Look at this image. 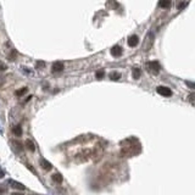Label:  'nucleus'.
I'll list each match as a JSON object with an SVG mask.
<instances>
[{
    "instance_id": "f8f14e48",
    "label": "nucleus",
    "mask_w": 195,
    "mask_h": 195,
    "mask_svg": "<svg viewBox=\"0 0 195 195\" xmlns=\"http://www.w3.org/2000/svg\"><path fill=\"white\" fill-rule=\"evenodd\" d=\"M109 77H110V79H112V81H119L121 78V74L119 72H111Z\"/></svg>"
},
{
    "instance_id": "2eb2a0df",
    "label": "nucleus",
    "mask_w": 195,
    "mask_h": 195,
    "mask_svg": "<svg viewBox=\"0 0 195 195\" xmlns=\"http://www.w3.org/2000/svg\"><path fill=\"white\" fill-rule=\"evenodd\" d=\"M104 74H105V72H104L103 70H100V71H96V73H95V77H96L98 79H101L103 77H104Z\"/></svg>"
},
{
    "instance_id": "dca6fc26",
    "label": "nucleus",
    "mask_w": 195,
    "mask_h": 195,
    "mask_svg": "<svg viewBox=\"0 0 195 195\" xmlns=\"http://www.w3.org/2000/svg\"><path fill=\"white\" fill-rule=\"evenodd\" d=\"M6 68H8V66H6V65H5L4 62H1V61H0V71H5Z\"/></svg>"
},
{
    "instance_id": "39448f33",
    "label": "nucleus",
    "mask_w": 195,
    "mask_h": 195,
    "mask_svg": "<svg viewBox=\"0 0 195 195\" xmlns=\"http://www.w3.org/2000/svg\"><path fill=\"white\" fill-rule=\"evenodd\" d=\"M139 43V38L138 35H132V37H129L128 39V45L132 46V48H134V46H137Z\"/></svg>"
},
{
    "instance_id": "412c9836",
    "label": "nucleus",
    "mask_w": 195,
    "mask_h": 195,
    "mask_svg": "<svg viewBox=\"0 0 195 195\" xmlns=\"http://www.w3.org/2000/svg\"><path fill=\"white\" fill-rule=\"evenodd\" d=\"M187 84H188V85H190V87H194V88H195V84H193V83H189V82H187Z\"/></svg>"
},
{
    "instance_id": "9b49d317",
    "label": "nucleus",
    "mask_w": 195,
    "mask_h": 195,
    "mask_svg": "<svg viewBox=\"0 0 195 195\" xmlns=\"http://www.w3.org/2000/svg\"><path fill=\"white\" fill-rule=\"evenodd\" d=\"M52 181H54L55 183H61L62 182V176L60 173H55V174H52Z\"/></svg>"
},
{
    "instance_id": "f257e3e1",
    "label": "nucleus",
    "mask_w": 195,
    "mask_h": 195,
    "mask_svg": "<svg viewBox=\"0 0 195 195\" xmlns=\"http://www.w3.org/2000/svg\"><path fill=\"white\" fill-rule=\"evenodd\" d=\"M146 68L152 73H157L161 70V65L157 61H150V62H146Z\"/></svg>"
},
{
    "instance_id": "6ab92c4d",
    "label": "nucleus",
    "mask_w": 195,
    "mask_h": 195,
    "mask_svg": "<svg viewBox=\"0 0 195 195\" xmlns=\"http://www.w3.org/2000/svg\"><path fill=\"white\" fill-rule=\"evenodd\" d=\"M0 193H6V189H4V188H0Z\"/></svg>"
},
{
    "instance_id": "ddd939ff",
    "label": "nucleus",
    "mask_w": 195,
    "mask_h": 195,
    "mask_svg": "<svg viewBox=\"0 0 195 195\" xmlns=\"http://www.w3.org/2000/svg\"><path fill=\"white\" fill-rule=\"evenodd\" d=\"M132 76H133V78H134V79H138L139 77H140V71H139V68H133V71H132Z\"/></svg>"
},
{
    "instance_id": "423d86ee",
    "label": "nucleus",
    "mask_w": 195,
    "mask_h": 195,
    "mask_svg": "<svg viewBox=\"0 0 195 195\" xmlns=\"http://www.w3.org/2000/svg\"><path fill=\"white\" fill-rule=\"evenodd\" d=\"M51 68H52V72H61V71L63 70V63L56 61V62L52 63V67Z\"/></svg>"
},
{
    "instance_id": "9d476101",
    "label": "nucleus",
    "mask_w": 195,
    "mask_h": 195,
    "mask_svg": "<svg viewBox=\"0 0 195 195\" xmlns=\"http://www.w3.org/2000/svg\"><path fill=\"white\" fill-rule=\"evenodd\" d=\"M12 133L16 135V137H21V135H22V128L20 126H15L12 128Z\"/></svg>"
},
{
    "instance_id": "4468645a",
    "label": "nucleus",
    "mask_w": 195,
    "mask_h": 195,
    "mask_svg": "<svg viewBox=\"0 0 195 195\" xmlns=\"http://www.w3.org/2000/svg\"><path fill=\"white\" fill-rule=\"evenodd\" d=\"M27 90H28L27 88H22V89L16 90V92H15V95H16V96H22L23 94H26V93H27Z\"/></svg>"
},
{
    "instance_id": "f03ea898",
    "label": "nucleus",
    "mask_w": 195,
    "mask_h": 195,
    "mask_svg": "<svg viewBox=\"0 0 195 195\" xmlns=\"http://www.w3.org/2000/svg\"><path fill=\"white\" fill-rule=\"evenodd\" d=\"M157 93L160 94V95H162V96H171V95H172V92H171L170 88L163 87V85L157 87Z\"/></svg>"
},
{
    "instance_id": "a211bd4d",
    "label": "nucleus",
    "mask_w": 195,
    "mask_h": 195,
    "mask_svg": "<svg viewBox=\"0 0 195 195\" xmlns=\"http://www.w3.org/2000/svg\"><path fill=\"white\" fill-rule=\"evenodd\" d=\"M27 167H28V170H31L33 173H35V171H34V168L32 167V165H27Z\"/></svg>"
},
{
    "instance_id": "0eeeda50",
    "label": "nucleus",
    "mask_w": 195,
    "mask_h": 195,
    "mask_svg": "<svg viewBox=\"0 0 195 195\" xmlns=\"http://www.w3.org/2000/svg\"><path fill=\"white\" fill-rule=\"evenodd\" d=\"M171 0H158V6L162 9H168L171 6Z\"/></svg>"
},
{
    "instance_id": "f3484780",
    "label": "nucleus",
    "mask_w": 195,
    "mask_h": 195,
    "mask_svg": "<svg viewBox=\"0 0 195 195\" xmlns=\"http://www.w3.org/2000/svg\"><path fill=\"white\" fill-rule=\"evenodd\" d=\"M45 66V63L44 62H42V61H40V62H37V67H44Z\"/></svg>"
},
{
    "instance_id": "aec40b11",
    "label": "nucleus",
    "mask_w": 195,
    "mask_h": 195,
    "mask_svg": "<svg viewBox=\"0 0 195 195\" xmlns=\"http://www.w3.org/2000/svg\"><path fill=\"white\" fill-rule=\"evenodd\" d=\"M3 177H4V172H3L1 170H0V178H3Z\"/></svg>"
},
{
    "instance_id": "7ed1b4c3",
    "label": "nucleus",
    "mask_w": 195,
    "mask_h": 195,
    "mask_svg": "<svg viewBox=\"0 0 195 195\" xmlns=\"http://www.w3.org/2000/svg\"><path fill=\"white\" fill-rule=\"evenodd\" d=\"M9 184L12 187V188H15V189H17V190H25L26 189V187L23 185V184H21V183H19V182H16V181H9Z\"/></svg>"
},
{
    "instance_id": "20e7f679",
    "label": "nucleus",
    "mask_w": 195,
    "mask_h": 195,
    "mask_svg": "<svg viewBox=\"0 0 195 195\" xmlns=\"http://www.w3.org/2000/svg\"><path fill=\"white\" fill-rule=\"evenodd\" d=\"M121 54H122V48H121L120 45L112 46V49H111V55H112V56L117 57V56H120Z\"/></svg>"
},
{
    "instance_id": "1a4fd4ad",
    "label": "nucleus",
    "mask_w": 195,
    "mask_h": 195,
    "mask_svg": "<svg viewBox=\"0 0 195 195\" xmlns=\"http://www.w3.org/2000/svg\"><path fill=\"white\" fill-rule=\"evenodd\" d=\"M40 165H42V167L45 170V171H50L51 170V163L50 162H48V161H46V160H42V161H40Z\"/></svg>"
},
{
    "instance_id": "6e6552de",
    "label": "nucleus",
    "mask_w": 195,
    "mask_h": 195,
    "mask_svg": "<svg viewBox=\"0 0 195 195\" xmlns=\"http://www.w3.org/2000/svg\"><path fill=\"white\" fill-rule=\"evenodd\" d=\"M25 144H26V147H27V149H28L29 151H35V145H34V143H33L32 140L27 139Z\"/></svg>"
}]
</instances>
